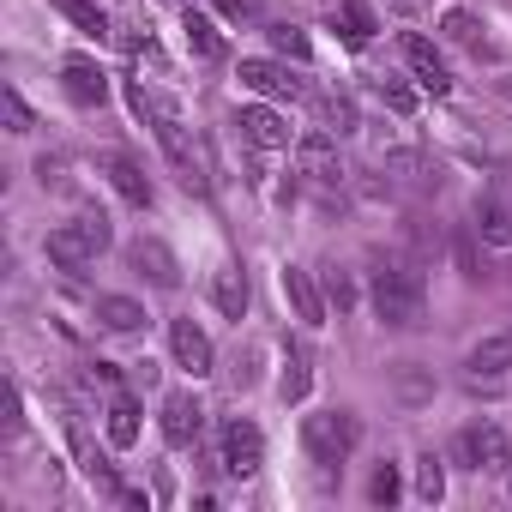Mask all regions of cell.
Wrapping results in <instances>:
<instances>
[{"label":"cell","instance_id":"obj_1","mask_svg":"<svg viewBox=\"0 0 512 512\" xmlns=\"http://www.w3.org/2000/svg\"><path fill=\"white\" fill-rule=\"evenodd\" d=\"M368 302H374V320H380V326H392V332L422 326V308H428L422 272H410V266H380V272H374V284H368Z\"/></svg>","mask_w":512,"mask_h":512},{"label":"cell","instance_id":"obj_2","mask_svg":"<svg viewBox=\"0 0 512 512\" xmlns=\"http://www.w3.org/2000/svg\"><path fill=\"white\" fill-rule=\"evenodd\" d=\"M109 241H115L109 211H79L73 223H55L43 235V253H49V266H61V272H85Z\"/></svg>","mask_w":512,"mask_h":512},{"label":"cell","instance_id":"obj_3","mask_svg":"<svg viewBox=\"0 0 512 512\" xmlns=\"http://www.w3.org/2000/svg\"><path fill=\"white\" fill-rule=\"evenodd\" d=\"M356 446H362V416L356 410H314V416H302V452L320 470H338Z\"/></svg>","mask_w":512,"mask_h":512},{"label":"cell","instance_id":"obj_4","mask_svg":"<svg viewBox=\"0 0 512 512\" xmlns=\"http://www.w3.org/2000/svg\"><path fill=\"white\" fill-rule=\"evenodd\" d=\"M217 458H223L229 476H253V470L266 464V434L253 428L247 416H229V422L217 428Z\"/></svg>","mask_w":512,"mask_h":512},{"label":"cell","instance_id":"obj_5","mask_svg":"<svg viewBox=\"0 0 512 512\" xmlns=\"http://www.w3.org/2000/svg\"><path fill=\"white\" fill-rule=\"evenodd\" d=\"M452 458L464 464V470H506V458H512V446H506V434L494 428V422H464L458 428V440H452Z\"/></svg>","mask_w":512,"mask_h":512},{"label":"cell","instance_id":"obj_6","mask_svg":"<svg viewBox=\"0 0 512 512\" xmlns=\"http://www.w3.org/2000/svg\"><path fill=\"white\" fill-rule=\"evenodd\" d=\"M241 85L253 91V97H266V103H302L308 97V85L290 73V61H241Z\"/></svg>","mask_w":512,"mask_h":512},{"label":"cell","instance_id":"obj_7","mask_svg":"<svg viewBox=\"0 0 512 512\" xmlns=\"http://www.w3.org/2000/svg\"><path fill=\"white\" fill-rule=\"evenodd\" d=\"M127 266H133L151 290H181V260L169 253V241H157V235L127 241Z\"/></svg>","mask_w":512,"mask_h":512},{"label":"cell","instance_id":"obj_8","mask_svg":"<svg viewBox=\"0 0 512 512\" xmlns=\"http://www.w3.org/2000/svg\"><path fill=\"white\" fill-rule=\"evenodd\" d=\"M398 55H404V67L416 73V85L422 91H434V97H446L452 91V73H446V55L428 43V37H416V31H404L398 37Z\"/></svg>","mask_w":512,"mask_h":512},{"label":"cell","instance_id":"obj_9","mask_svg":"<svg viewBox=\"0 0 512 512\" xmlns=\"http://www.w3.org/2000/svg\"><path fill=\"white\" fill-rule=\"evenodd\" d=\"M235 127H241V139L247 145H260V151H290V121L272 109V103H247V109H235Z\"/></svg>","mask_w":512,"mask_h":512},{"label":"cell","instance_id":"obj_10","mask_svg":"<svg viewBox=\"0 0 512 512\" xmlns=\"http://www.w3.org/2000/svg\"><path fill=\"white\" fill-rule=\"evenodd\" d=\"M296 163H302V175H308V181H344V157H338L332 127L302 133V139H296Z\"/></svg>","mask_w":512,"mask_h":512},{"label":"cell","instance_id":"obj_11","mask_svg":"<svg viewBox=\"0 0 512 512\" xmlns=\"http://www.w3.org/2000/svg\"><path fill=\"white\" fill-rule=\"evenodd\" d=\"M97 169L109 175V187H115V193H121L127 205H139V211H145V205L157 199V187H151V175H145V169H139V163H133L127 151H97Z\"/></svg>","mask_w":512,"mask_h":512},{"label":"cell","instance_id":"obj_12","mask_svg":"<svg viewBox=\"0 0 512 512\" xmlns=\"http://www.w3.org/2000/svg\"><path fill=\"white\" fill-rule=\"evenodd\" d=\"M169 350H175V362H181L193 380H205V374L217 368V350H211L205 326H193L187 314H181V320H169Z\"/></svg>","mask_w":512,"mask_h":512},{"label":"cell","instance_id":"obj_13","mask_svg":"<svg viewBox=\"0 0 512 512\" xmlns=\"http://www.w3.org/2000/svg\"><path fill=\"white\" fill-rule=\"evenodd\" d=\"M61 91H67L79 109H103V103H109V73H103L97 61L73 55V61H61Z\"/></svg>","mask_w":512,"mask_h":512},{"label":"cell","instance_id":"obj_14","mask_svg":"<svg viewBox=\"0 0 512 512\" xmlns=\"http://www.w3.org/2000/svg\"><path fill=\"white\" fill-rule=\"evenodd\" d=\"M199 428H205V410H199V398L181 386V392H169L163 398V440L169 446H193L199 440Z\"/></svg>","mask_w":512,"mask_h":512},{"label":"cell","instance_id":"obj_15","mask_svg":"<svg viewBox=\"0 0 512 512\" xmlns=\"http://www.w3.org/2000/svg\"><path fill=\"white\" fill-rule=\"evenodd\" d=\"M476 235L488 247H512V205H506L500 187H482L476 193Z\"/></svg>","mask_w":512,"mask_h":512},{"label":"cell","instance_id":"obj_16","mask_svg":"<svg viewBox=\"0 0 512 512\" xmlns=\"http://www.w3.org/2000/svg\"><path fill=\"white\" fill-rule=\"evenodd\" d=\"M284 302L296 308L302 326H326V296H320V284L302 266H284Z\"/></svg>","mask_w":512,"mask_h":512},{"label":"cell","instance_id":"obj_17","mask_svg":"<svg viewBox=\"0 0 512 512\" xmlns=\"http://www.w3.org/2000/svg\"><path fill=\"white\" fill-rule=\"evenodd\" d=\"M464 368H470V380H500V374L512 368V326H506V332H488L482 344H470Z\"/></svg>","mask_w":512,"mask_h":512},{"label":"cell","instance_id":"obj_18","mask_svg":"<svg viewBox=\"0 0 512 512\" xmlns=\"http://www.w3.org/2000/svg\"><path fill=\"white\" fill-rule=\"evenodd\" d=\"M49 7H55L79 37H91V43H109V37H115V25H109V13L97 7V0H49Z\"/></svg>","mask_w":512,"mask_h":512},{"label":"cell","instance_id":"obj_19","mask_svg":"<svg viewBox=\"0 0 512 512\" xmlns=\"http://www.w3.org/2000/svg\"><path fill=\"white\" fill-rule=\"evenodd\" d=\"M181 31H187V49H193L199 61H223V55H229V43H223V31H217V19H211V13H199V7H187V19H181Z\"/></svg>","mask_w":512,"mask_h":512},{"label":"cell","instance_id":"obj_20","mask_svg":"<svg viewBox=\"0 0 512 512\" xmlns=\"http://www.w3.org/2000/svg\"><path fill=\"white\" fill-rule=\"evenodd\" d=\"M211 308L229 314V320L247 314V278H241V266H217L211 272Z\"/></svg>","mask_w":512,"mask_h":512},{"label":"cell","instance_id":"obj_21","mask_svg":"<svg viewBox=\"0 0 512 512\" xmlns=\"http://www.w3.org/2000/svg\"><path fill=\"white\" fill-rule=\"evenodd\" d=\"M103 434H109V446H115V452H127V446L139 440V404H133L127 392H115V398H109V416H103Z\"/></svg>","mask_w":512,"mask_h":512},{"label":"cell","instance_id":"obj_22","mask_svg":"<svg viewBox=\"0 0 512 512\" xmlns=\"http://www.w3.org/2000/svg\"><path fill=\"white\" fill-rule=\"evenodd\" d=\"M97 326L103 332H139L145 326V302H133V296H97Z\"/></svg>","mask_w":512,"mask_h":512},{"label":"cell","instance_id":"obj_23","mask_svg":"<svg viewBox=\"0 0 512 512\" xmlns=\"http://www.w3.org/2000/svg\"><path fill=\"white\" fill-rule=\"evenodd\" d=\"M308 392H314V362H308V350H284L278 398H284V404H308Z\"/></svg>","mask_w":512,"mask_h":512},{"label":"cell","instance_id":"obj_24","mask_svg":"<svg viewBox=\"0 0 512 512\" xmlns=\"http://www.w3.org/2000/svg\"><path fill=\"white\" fill-rule=\"evenodd\" d=\"M392 392H398L404 410H422V404H434V374H422L416 362H398L392 368Z\"/></svg>","mask_w":512,"mask_h":512},{"label":"cell","instance_id":"obj_25","mask_svg":"<svg viewBox=\"0 0 512 512\" xmlns=\"http://www.w3.org/2000/svg\"><path fill=\"white\" fill-rule=\"evenodd\" d=\"M338 25H344V43L350 49H362L380 25H374V7H368V0H338Z\"/></svg>","mask_w":512,"mask_h":512},{"label":"cell","instance_id":"obj_26","mask_svg":"<svg viewBox=\"0 0 512 512\" xmlns=\"http://www.w3.org/2000/svg\"><path fill=\"white\" fill-rule=\"evenodd\" d=\"M368 500H374V506H398V500H404V470H398L392 458H380V464L368 470Z\"/></svg>","mask_w":512,"mask_h":512},{"label":"cell","instance_id":"obj_27","mask_svg":"<svg viewBox=\"0 0 512 512\" xmlns=\"http://www.w3.org/2000/svg\"><path fill=\"white\" fill-rule=\"evenodd\" d=\"M416 500H422V506H440V500H446V464H440L434 452L416 458Z\"/></svg>","mask_w":512,"mask_h":512},{"label":"cell","instance_id":"obj_28","mask_svg":"<svg viewBox=\"0 0 512 512\" xmlns=\"http://www.w3.org/2000/svg\"><path fill=\"white\" fill-rule=\"evenodd\" d=\"M266 37H272V49H278V61H302V67L314 61V43H308V31H302V25H272Z\"/></svg>","mask_w":512,"mask_h":512},{"label":"cell","instance_id":"obj_29","mask_svg":"<svg viewBox=\"0 0 512 512\" xmlns=\"http://www.w3.org/2000/svg\"><path fill=\"white\" fill-rule=\"evenodd\" d=\"M476 31H482V19H476V13H464V7H446V13H440V37H446V43L476 49Z\"/></svg>","mask_w":512,"mask_h":512},{"label":"cell","instance_id":"obj_30","mask_svg":"<svg viewBox=\"0 0 512 512\" xmlns=\"http://www.w3.org/2000/svg\"><path fill=\"white\" fill-rule=\"evenodd\" d=\"M452 260H458V272H464L470 284H482V260H476V223H470V229H458V241H452Z\"/></svg>","mask_w":512,"mask_h":512},{"label":"cell","instance_id":"obj_31","mask_svg":"<svg viewBox=\"0 0 512 512\" xmlns=\"http://www.w3.org/2000/svg\"><path fill=\"white\" fill-rule=\"evenodd\" d=\"M374 97H380L392 115H416V91H410V85H398V79H374Z\"/></svg>","mask_w":512,"mask_h":512},{"label":"cell","instance_id":"obj_32","mask_svg":"<svg viewBox=\"0 0 512 512\" xmlns=\"http://www.w3.org/2000/svg\"><path fill=\"white\" fill-rule=\"evenodd\" d=\"M320 115H326V127H332V133H356V127H362V115H356V103H350V97H326V103H320Z\"/></svg>","mask_w":512,"mask_h":512},{"label":"cell","instance_id":"obj_33","mask_svg":"<svg viewBox=\"0 0 512 512\" xmlns=\"http://www.w3.org/2000/svg\"><path fill=\"white\" fill-rule=\"evenodd\" d=\"M326 302H332L338 314H350V308H356V284H350V272H344V266H326Z\"/></svg>","mask_w":512,"mask_h":512},{"label":"cell","instance_id":"obj_34","mask_svg":"<svg viewBox=\"0 0 512 512\" xmlns=\"http://www.w3.org/2000/svg\"><path fill=\"white\" fill-rule=\"evenodd\" d=\"M0 109H7V133H19V139H25V133L37 127V115H31V103H25V97H19L13 85H7V97H0Z\"/></svg>","mask_w":512,"mask_h":512},{"label":"cell","instance_id":"obj_35","mask_svg":"<svg viewBox=\"0 0 512 512\" xmlns=\"http://www.w3.org/2000/svg\"><path fill=\"white\" fill-rule=\"evenodd\" d=\"M37 181H43V187H61V181H67V163H61V157H37Z\"/></svg>","mask_w":512,"mask_h":512},{"label":"cell","instance_id":"obj_36","mask_svg":"<svg viewBox=\"0 0 512 512\" xmlns=\"http://www.w3.org/2000/svg\"><path fill=\"white\" fill-rule=\"evenodd\" d=\"M229 19H260V0H217Z\"/></svg>","mask_w":512,"mask_h":512},{"label":"cell","instance_id":"obj_37","mask_svg":"<svg viewBox=\"0 0 512 512\" xmlns=\"http://www.w3.org/2000/svg\"><path fill=\"white\" fill-rule=\"evenodd\" d=\"M91 380H103V386H121V362H91Z\"/></svg>","mask_w":512,"mask_h":512}]
</instances>
